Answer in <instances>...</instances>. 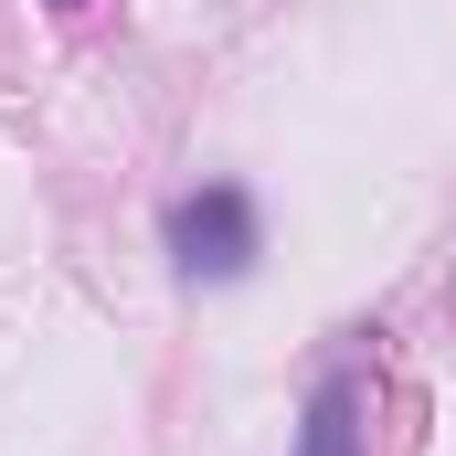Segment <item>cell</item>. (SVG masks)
<instances>
[{"label": "cell", "mask_w": 456, "mask_h": 456, "mask_svg": "<svg viewBox=\"0 0 456 456\" xmlns=\"http://www.w3.org/2000/svg\"><path fill=\"white\" fill-rule=\"evenodd\" d=\"M170 244H181L191 276H244V255H255V202H244V191H202V202L170 213Z\"/></svg>", "instance_id": "1"}, {"label": "cell", "mask_w": 456, "mask_h": 456, "mask_svg": "<svg viewBox=\"0 0 456 456\" xmlns=\"http://www.w3.org/2000/svg\"><path fill=\"white\" fill-rule=\"evenodd\" d=\"M297 456H361L350 446V382H319V403H308V446Z\"/></svg>", "instance_id": "2"}]
</instances>
